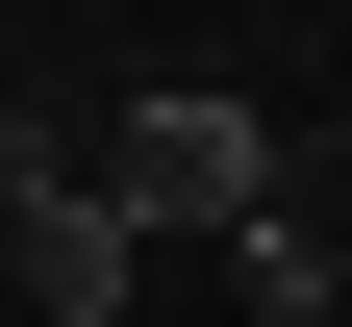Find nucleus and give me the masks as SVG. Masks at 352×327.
<instances>
[{
	"instance_id": "obj_1",
	"label": "nucleus",
	"mask_w": 352,
	"mask_h": 327,
	"mask_svg": "<svg viewBox=\"0 0 352 327\" xmlns=\"http://www.w3.org/2000/svg\"><path fill=\"white\" fill-rule=\"evenodd\" d=\"M76 176H101V202L151 226V252H227V226L277 202V101H252V76H151V101H126Z\"/></svg>"
}]
</instances>
